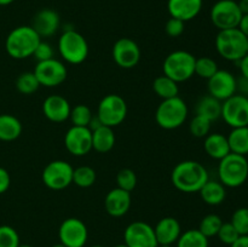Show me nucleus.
<instances>
[{
    "label": "nucleus",
    "mask_w": 248,
    "mask_h": 247,
    "mask_svg": "<svg viewBox=\"0 0 248 247\" xmlns=\"http://www.w3.org/2000/svg\"><path fill=\"white\" fill-rule=\"evenodd\" d=\"M70 110L72 107L69 101L61 94H51L43 102V114L52 123H64L69 119Z\"/></svg>",
    "instance_id": "nucleus-18"
},
{
    "label": "nucleus",
    "mask_w": 248,
    "mask_h": 247,
    "mask_svg": "<svg viewBox=\"0 0 248 247\" xmlns=\"http://www.w3.org/2000/svg\"><path fill=\"white\" fill-rule=\"evenodd\" d=\"M58 237L65 247H84L89 239V230L79 218H67L60 225Z\"/></svg>",
    "instance_id": "nucleus-13"
},
{
    "label": "nucleus",
    "mask_w": 248,
    "mask_h": 247,
    "mask_svg": "<svg viewBox=\"0 0 248 247\" xmlns=\"http://www.w3.org/2000/svg\"><path fill=\"white\" fill-rule=\"evenodd\" d=\"M207 90L208 94L224 102L237 93L236 77L229 70L218 69V72L207 80Z\"/></svg>",
    "instance_id": "nucleus-17"
},
{
    "label": "nucleus",
    "mask_w": 248,
    "mask_h": 247,
    "mask_svg": "<svg viewBox=\"0 0 248 247\" xmlns=\"http://www.w3.org/2000/svg\"><path fill=\"white\" fill-rule=\"evenodd\" d=\"M218 64L213 58L200 57L195 61V74L202 79L208 80L218 72Z\"/></svg>",
    "instance_id": "nucleus-35"
},
{
    "label": "nucleus",
    "mask_w": 248,
    "mask_h": 247,
    "mask_svg": "<svg viewBox=\"0 0 248 247\" xmlns=\"http://www.w3.org/2000/svg\"><path fill=\"white\" fill-rule=\"evenodd\" d=\"M188 114L189 109L186 101L177 96L162 99L155 113V120L164 130H176L186 123Z\"/></svg>",
    "instance_id": "nucleus-5"
},
{
    "label": "nucleus",
    "mask_w": 248,
    "mask_h": 247,
    "mask_svg": "<svg viewBox=\"0 0 248 247\" xmlns=\"http://www.w3.org/2000/svg\"><path fill=\"white\" fill-rule=\"evenodd\" d=\"M53 56H55V50H53L52 45L43 40L39 43L38 47L35 48V51H34L33 53V57L35 58L38 62H43V61H47V60H51V58H55Z\"/></svg>",
    "instance_id": "nucleus-41"
},
{
    "label": "nucleus",
    "mask_w": 248,
    "mask_h": 247,
    "mask_svg": "<svg viewBox=\"0 0 248 247\" xmlns=\"http://www.w3.org/2000/svg\"><path fill=\"white\" fill-rule=\"evenodd\" d=\"M39 87H40V84H39L38 79L33 72L22 73L16 79L17 91L22 94H26V96L33 94L34 92L38 91Z\"/></svg>",
    "instance_id": "nucleus-31"
},
{
    "label": "nucleus",
    "mask_w": 248,
    "mask_h": 247,
    "mask_svg": "<svg viewBox=\"0 0 248 247\" xmlns=\"http://www.w3.org/2000/svg\"><path fill=\"white\" fill-rule=\"evenodd\" d=\"M177 247H208V239L199 229L183 232L177 240Z\"/></svg>",
    "instance_id": "nucleus-30"
},
{
    "label": "nucleus",
    "mask_w": 248,
    "mask_h": 247,
    "mask_svg": "<svg viewBox=\"0 0 248 247\" xmlns=\"http://www.w3.org/2000/svg\"><path fill=\"white\" fill-rule=\"evenodd\" d=\"M124 244L127 247H156L154 228L143 220L130 223L124 232Z\"/></svg>",
    "instance_id": "nucleus-14"
},
{
    "label": "nucleus",
    "mask_w": 248,
    "mask_h": 247,
    "mask_svg": "<svg viewBox=\"0 0 248 247\" xmlns=\"http://www.w3.org/2000/svg\"><path fill=\"white\" fill-rule=\"evenodd\" d=\"M155 236L159 245L176 244L182 234V227L178 219L173 217H164L154 227Z\"/></svg>",
    "instance_id": "nucleus-22"
},
{
    "label": "nucleus",
    "mask_w": 248,
    "mask_h": 247,
    "mask_svg": "<svg viewBox=\"0 0 248 247\" xmlns=\"http://www.w3.org/2000/svg\"><path fill=\"white\" fill-rule=\"evenodd\" d=\"M18 247H31V245H27V244H19Z\"/></svg>",
    "instance_id": "nucleus-52"
},
{
    "label": "nucleus",
    "mask_w": 248,
    "mask_h": 247,
    "mask_svg": "<svg viewBox=\"0 0 248 247\" xmlns=\"http://www.w3.org/2000/svg\"><path fill=\"white\" fill-rule=\"evenodd\" d=\"M33 73L35 74L40 86L57 87L65 81L68 75L67 67L56 58L36 63Z\"/></svg>",
    "instance_id": "nucleus-12"
},
{
    "label": "nucleus",
    "mask_w": 248,
    "mask_h": 247,
    "mask_svg": "<svg viewBox=\"0 0 248 247\" xmlns=\"http://www.w3.org/2000/svg\"><path fill=\"white\" fill-rule=\"evenodd\" d=\"M236 91L240 94L248 97V79L244 77H240L239 79H236Z\"/></svg>",
    "instance_id": "nucleus-44"
},
{
    "label": "nucleus",
    "mask_w": 248,
    "mask_h": 247,
    "mask_svg": "<svg viewBox=\"0 0 248 247\" xmlns=\"http://www.w3.org/2000/svg\"><path fill=\"white\" fill-rule=\"evenodd\" d=\"M237 28H239L240 31H241L242 33H244L248 38V14L242 15L241 21H240L239 27H237Z\"/></svg>",
    "instance_id": "nucleus-46"
},
{
    "label": "nucleus",
    "mask_w": 248,
    "mask_h": 247,
    "mask_svg": "<svg viewBox=\"0 0 248 247\" xmlns=\"http://www.w3.org/2000/svg\"><path fill=\"white\" fill-rule=\"evenodd\" d=\"M101 126H103V124L101 123V120H99V119H98V116H97L96 114H94V115L92 116L91 121H90L89 128L91 131H94V130H97V128H98V127H101Z\"/></svg>",
    "instance_id": "nucleus-48"
},
{
    "label": "nucleus",
    "mask_w": 248,
    "mask_h": 247,
    "mask_svg": "<svg viewBox=\"0 0 248 247\" xmlns=\"http://www.w3.org/2000/svg\"><path fill=\"white\" fill-rule=\"evenodd\" d=\"M208 179L210 174L206 167L195 160L178 162L171 173V181L174 188L186 194L199 193Z\"/></svg>",
    "instance_id": "nucleus-1"
},
{
    "label": "nucleus",
    "mask_w": 248,
    "mask_h": 247,
    "mask_svg": "<svg viewBox=\"0 0 248 247\" xmlns=\"http://www.w3.org/2000/svg\"><path fill=\"white\" fill-rule=\"evenodd\" d=\"M10 184H11L10 173L4 167H0V194L6 193L10 188Z\"/></svg>",
    "instance_id": "nucleus-43"
},
{
    "label": "nucleus",
    "mask_w": 248,
    "mask_h": 247,
    "mask_svg": "<svg viewBox=\"0 0 248 247\" xmlns=\"http://www.w3.org/2000/svg\"><path fill=\"white\" fill-rule=\"evenodd\" d=\"M202 5L203 0H169L167 10L171 17L188 22L200 14Z\"/></svg>",
    "instance_id": "nucleus-21"
},
{
    "label": "nucleus",
    "mask_w": 248,
    "mask_h": 247,
    "mask_svg": "<svg viewBox=\"0 0 248 247\" xmlns=\"http://www.w3.org/2000/svg\"><path fill=\"white\" fill-rule=\"evenodd\" d=\"M64 145L74 156H85L92 150V131L89 127L72 126L64 136Z\"/></svg>",
    "instance_id": "nucleus-16"
},
{
    "label": "nucleus",
    "mask_w": 248,
    "mask_h": 247,
    "mask_svg": "<svg viewBox=\"0 0 248 247\" xmlns=\"http://www.w3.org/2000/svg\"><path fill=\"white\" fill-rule=\"evenodd\" d=\"M239 68H240V72H241V77H246L248 79V53L245 56L244 58L239 61Z\"/></svg>",
    "instance_id": "nucleus-45"
},
{
    "label": "nucleus",
    "mask_w": 248,
    "mask_h": 247,
    "mask_svg": "<svg viewBox=\"0 0 248 247\" xmlns=\"http://www.w3.org/2000/svg\"><path fill=\"white\" fill-rule=\"evenodd\" d=\"M195 113L196 115L203 116V118L208 119L211 123H213L222 115V102L211 94H206V96L201 97L196 103Z\"/></svg>",
    "instance_id": "nucleus-26"
},
{
    "label": "nucleus",
    "mask_w": 248,
    "mask_h": 247,
    "mask_svg": "<svg viewBox=\"0 0 248 247\" xmlns=\"http://www.w3.org/2000/svg\"><path fill=\"white\" fill-rule=\"evenodd\" d=\"M91 247H104V246H102V245H93V246Z\"/></svg>",
    "instance_id": "nucleus-55"
},
{
    "label": "nucleus",
    "mask_w": 248,
    "mask_h": 247,
    "mask_svg": "<svg viewBox=\"0 0 248 247\" xmlns=\"http://www.w3.org/2000/svg\"><path fill=\"white\" fill-rule=\"evenodd\" d=\"M43 39L31 26H19L12 29L5 40V50L14 60H26L33 56Z\"/></svg>",
    "instance_id": "nucleus-2"
},
{
    "label": "nucleus",
    "mask_w": 248,
    "mask_h": 247,
    "mask_svg": "<svg viewBox=\"0 0 248 247\" xmlns=\"http://www.w3.org/2000/svg\"><path fill=\"white\" fill-rule=\"evenodd\" d=\"M96 115L104 126L116 127L127 116V104L120 94L109 93L101 99Z\"/></svg>",
    "instance_id": "nucleus-8"
},
{
    "label": "nucleus",
    "mask_w": 248,
    "mask_h": 247,
    "mask_svg": "<svg viewBox=\"0 0 248 247\" xmlns=\"http://www.w3.org/2000/svg\"><path fill=\"white\" fill-rule=\"evenodd\" d=\"M61 26L60 15L52 9H43L35 14L31 21V28L39 34L41 39L51 38L56 34Z\"/></svg>",
    "instance_id": "nucleus-19"
},
{
    "label": "nucleus",
    "mask_w": 248,
    "mask_h": 247,
    "mask_svg": "<svg viewBox=\"0 0 248 247\" xmlns=\"http://www.w3.org/2000/svg\"><path fill=\"white\" fill-rule=\"evenodd\" d=\"M211 22L218 31L237 28L242 12L235 0H218L210 12Z\"/></svg>",
    "instance_id": "nucleus-10"
},
{
    "label": "nucleus",
    "mask_w": 248,
    "mask_h": 247,
    "mask_svg": "<svg viewBox=\"0 0 248 247\" xmlns=\"http://www.w3.org/2000/svg\"><path fill=\"white\" fill-rule=\"evenodd\" d=\"M184 23L186 22L181 21L178 18H174V17H171L166 22V26H165L166 34L170 38H178V36H181L184 33V28H186Z\"/></svg>",
    "instance_id": "nucleus-42"
},
{
    "label": "nucleus",
    "mask_w": 248,
    "mask_h": 247,
    "mask_svg": "<svg viewBox=\"0 0 248 247\" xmlns=\"http://www.w3.org/2000/svg\"><path fill=\"white\" fill-rule=\"evenodd\" d=\"M237 4H239L242 15L248 14V0H240V1H237Z\"/></svg>",
    "instance_id": "nucleus-49"
},
{
    "label": "nucleus",
    "mask_w": 248,
    "mask_h": 247,
    "mask_svg": "<svg viewBox=\"0 0 248 247\" xmlns=\"http://www.w3.org/2000/svg\"><path fill=\"white\" fill-rule=\"evenodd\" d=\"M22 124L11 114H0V140L12 142L21 136Z\"/></svg>",
    "instance_id": "nucleus-27"
},
{
    "label": "nucleus",
    "mask_w": 248,
    "mask_h": 247,
    "mask_svg": "<svg viewBox=\"0 0 248 247\" xmlns=\"http://www.w3.org/2000/svg\"><path fill=\"white\" fill-rule=\"evenodd\" d=\"M217 236H218V239L220 240V242H223L224 245L230 246V245H232L237 239H239L240 234L237 232V230L235 229L234 225H232V223L223 222V224H222V227H220L219 232H218Z\"/></svg>",
    "instance_id": "nucleus-40"
},
{
    "label": "nucleus",
    "mask_w": 248,
    "mask_h": 247,
    "mask_svg": "<svg viewBox=\"0 0 248 247\" xmlns=\"http://www.w3.org/2000/svg\"><path fill=\"white\" fill-rule=\"evenodd\" d=\"M218 178L225 188H239L248 179V160L244 155L229 153L219 160Z\"/></svg>",
    "instance_id": "nucleus-4"
},
{
    "label": "nucleus",
    "mask_w": 248,
    "mask_h": 247,
    "mask_svg": "<svg viewBox=\"0 0 248 247\" xmlns=\"http://www.w3.org/2000/svg\"><path fill=\"white\" fill-rule=\"evenodd\" d=\"M116 184H118V188L131 193L137 186V176L133 170L123 169L116 174Z\"/></svg>",
    "instance_id": "nucleus-37"
},
{
    "label": "nucleus",
    "mask_w": 248,
    "mask_h": 247,
    "mask_svg": "<svg viewBox=\"0 0 248 247\" xmlns=\"http://www.w3.org/2000/svg\"><path fill=\"white\" fill-rule=\"evenodd\" d=\"M215 45L220 57L230 62H239L248 53V38L239 28L218 31Z\"/></svg>",
    "instance_id": "nucleus-3"
},
{
    "label": "nucleus",
    "mask_w": 248,
    "mask_h": 247,
    "mask_svg": "<svg viewBox=\"0 0 248 247\" xmlns=\"http://www.w3.org/2000/svg\"><path fill=\"white\" fill-rule=\"evenodd\" d=\"M51 247H65V246L60 242V244H56V245H53V246H51Z\"/></svg>",
    "instance_id": "nucleus-51"
},
{
    "label": "nucleus",
    "mask_w": 248,
    "mask_h": 247,
    "mask_svg": "<svg viewBox=\"0 0 248 247\" xmlns=\"http://www.w3.org/2000/svg\"><path fill=\"white\" fill-rule=\"evenodd\" d=\"M195 56L188 51H173L165 58L162 70L166 77L181 84L195 75Z\"/></svg>",
    "instance_id": "nucleus-7"
},
{
    "label": "nucleus",
    "mask_w": 248,
    "mask_h": 247,
    "mask_svg": "<svg viewBox=\"0 0 248 247\" xmlns=\"http://www.w3.org/2000/svg\"><path fill=\"white\" fill-rule=\"evenodd\" d=\"M156 247H172V246H169V245H157Z\"/></svg>",
    "instance_id": "nucleus-53"
},
{
    "label": "nucleus",
    "mask_w": 248,
    "mask_h": 247,
    "mask_svg": "<svg viewBox=\"0 0 248 247\" xmlns=\"http://www.w3.org/2000/svg\"><path fill=\"white\" fill-rule=\"evenodd\" d=\"M211 126H212V123L208 119L195 114V116L191 119L190 124H189V130L194 137L205 138L211 132Z\"/></svg>",
    "instance_id": "nucleus-36"
},
{
    "label": "nucleus",
    "mask_w": 248,
    "mask_h": 247,
    "mask_svg": "<svg viewBox=\"0 0 248 247\" xmlns=\"http://www.w3.org/2000/svg\"><path fill=\"white\" fill-rule=\"evenodd\" d=\"M153 91L161 99H169L177 97L179 93L178 82L166 75H160L153 81Z\"/></svg>",
    "instance_id": "nucleus-29"
},
{
    "label": "nucleus",
    "mask_w": 248,
    "mask_h": 247,
    "mask_svg": "<svg viewBox=\"0 0 248 247\" xmlns=\"http://www.w3.org/2000/svg\"><path fill=\"white\" fill-rule=\"evenodd\" d=\"M222 224L223 220L219 216L215 215V213H210V215L205 216V217L201 219L200 225H199L198 229L200 230L207 239H210V237L217 236Z\"/></svg>",
    "instance_id": "nucleus-33"
},
{
    "label": "nucleus",
    "mask_w": 248,
    "mask_h": 247,
    "mask_svg": "<svg viewBox=\"0 0 248 247\" xmlns=\"http://www.w3.org/2000/svg\"><path fill=\"white\" fill-rule=\"evenodd\" d=\"M111 56L116 64L123 69H132L140 61V48L135 40L121 38L115 41Z\"/></svg>",
    "instance_id": "nucleus-15"
},
{
    "label": "nucleus",
    "mask_w": 248,
    "mask_h": 247,
    "mask_svg": "<svg viewBox=\"0 0 248 247\" xmlns=\"http://www.w3.org/2000/svg\"><path fill=\"white\" fill-rule=\"evenodd\" d=\"M96 171L91 166H79L73 172V183L79 188H90L96 182Z\"/></svg>",
    "instance_id": "nucleus-32"
},
{
    "label": "nucleus",
    "mask_w": 248,
    "mask_h": 247,
    "mask_svg": "<svg viewBox=\"0 0 248 247\" xmlns=\"http://www.w3.org/2000/svg\"><path fill=\"white\" fill-rule=\"evenodd\" d=\"M74 167L64 160H53L43 170L41 179L51 190H63L73 183Z\"/></svg>",
    "instance_id": "nucleus-9"
},
{
    "label": "nucleus",
    "mask_w": 248,
    "mask_h": 247,
    "mask_svg": "<svg viewBox=\"0 0 248 247\" xmlns=\"http://www.w3.org/2000/svg\"><path fill=\"white\" fill-rule=\"evenodd\" d=\"M92 116H93V113H92L89 107L85 106V104H78L70 110L69 120L72 121L73 126L89 127Z\"/></svg>",
    "instance_id": "nucleus-34"
},
{
    "label": "nucleus",
    "mask_w": 248,
    "mask_h": 247,
    "mask_svg": "<svg viewBox=\"0 0 248 247\" xmlns=\"http://www.w3.org/2000/svg\"><path fill=\"white\" fill-rule=\"evenodd\" d=\"M131 193L120 188H114L108 191L104 198V208L107 213L114 218H120L128 212L131 207Z\"/></svg>",
    "instance_id": "nucleus-20"
},
{
    "label": "nucleus",
    "mask_w": 248,
    "mask_h": 247,
    "mask_svg": "<svg viewBox=\"0 0 248 247\" xmlns=\"http://www.w3.org/2000/svg\"><path fill=\"white\" fill-rule=\"evenodd\" d=\"M230 247H248V235H240L239 239L230 245Z\"/></svg>",
    "instance_id": "nucleus-47"
},
{
    "label": "nucleus",
    "mask_w": 248,
    "mask_h": 247,
    "mask_svg": "<svg viewBox=\"0 0 248 247\" xmlns=\"http://www.w3.org/2000/svg\"><path fill=\"white\" fill-rule=\"evenodd\" d=\"M203 149L208 156L215 160H222L229 153H232L227 136L218 132L208 133L206 136L203 140Z\"/></svg>",
    "instance_id": "nucleus-23"
},
{
    "label": "nucleus",
    "mask_w": 248,
    "mask_h": 247,
    "mask_svg": "<svg viewBox=\"0 0 248 247\" xmlns=\"http://www.w3.org/2000/svg\"><path fill=\"white\" fill-rule=\"evenodd\" d=\"M19 235L10 225H0V247H18Z\"/></svg>",
    "instance_id": "nucleus-38"
},
{
    "label": "nucleus",
    "mask_w": 248,
    "mask_h": 247,
    "mask_svg": "<svg viewBox=\"0 0 248 247\" xmlns=\"http://www.w3.org/2000/svg\"><path fill=\"white\" fill-rule=\"evenodd\" d=\"M15 0H0V6H7V5L12 4Z\"/></svg>",
    "instance_id": "nucleus-50"
},
{
    "label": "nucleus",
    "mask_w": 248,
    "mask_h": 247,
    "mask_svg": "<svg viewBox=\"0 0 248 247\" xmlns=\"http://www.w3.org/2000/svg\"><path fill=\"white\" fill-rule=\"evenodd\" d=\"M114 145H115V133L113 128L103 125L92 131V150L99 154H106L113 149Z\"/></svg>",
    "instance_id": "nucleus-25"
},
{
    "label": "nucleus",
    "mask_w": 248,
    "mask_h": 247,
    "mask_svg": "<svg viewBox=\"0 0 248 247\" xmlns=\"http://www.w3.org/2000/svg\"><path fill=\"white\" fill-rule=\"evenodd\" d=\"M58 52L69 64H81L89 56V44L85 36L75 29H64L58 39Z\"/></svg>",
    "instance_id": "nucleus-6"
},
{
    "label": "nucleus",
    "mask_w": 248,
    "mask_h": 247,
    "mask_svg": "<svg viewBox=\"0 0 248 247\" xmlns=\"http://www.w3.org/2000/svg\"><path fill=\"white\" fill-rule=\"evenodd\" d=\"M199 193H200L203 202L210 206L220 205L224 202L225 198H227L225 186L219 181H213V179H208Z\"/></svg>",
    "instance_id": "nucleus-24"
},
{
    "label": "nucleus",
    "mask_w": 248,
    "mask_h": 247,
    "mask_svg": "<svg viewBox=\"0 0 248 247\" xmlns=\"http://www.w3.org/2000/svg\"><path fill=\"white\" fill-rule=\"evenodd\" d=\"M114 247H127V246H126L125 244H123V245H116V246H114Z\"/></svg>",
    "instance_id": "nucleus-54"
},
{
    "label": "nucleus",
    "mask_w": 248,
    "mask_h": 247,
    "mask_svg": "<svg viewBox=\"0 0 248 247\" xmlns=\"http://www.w3.org/2000/svg\"><path fill=\"white\" fill-rule=\"evenodd\" d=\"M240 235H248V207H240L234 211L230 220Z\"/></svg>",
    "instance_id": "nucleus-39"
},
{
    "label": "nucleus",
    "mask_w": 248,
    "mask_h": 247,
    "mask_svg": "<svg viewBox=\"0 0 248 247\" xmlns=\"http://www.w3.org/2000/svg\"><path fill=\"white\" fill-rule=\"evenodd\" d=\"M220 118L232 128L248 126V97L235 93L222 102Z\"/></svg>",
    "instance_id": "nucleus-11"
},
{
    "label": "nucleus",
    "mask_w": 248,
    "mask_h": 247,
    "mask_svg": "<svg viewBox=\"0 0 248 247\" xmlns=\"http://www.w3.org/2000/svg\"><path fill=\"white\" fill-rule=\"evenodd\" d=\"M227 138L230 152L244 156L248 155V126L232 128Z\"/></svg>",
    "instance_id": "nucleus-28"
}]
</instances>
